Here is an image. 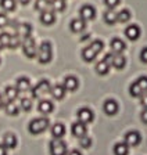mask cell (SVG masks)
<instances>
[{"instance_id": "1", "label": "cell", "mask_w": 147, "mask_h": 155, "mask_svg": "<svg viewBox=\"0 0 147 155\" xmlns=\"http://www.w3.org/2000/svg\"><path fill=\"white\" fill-rule=\"evenodd\" d=\"M53 55V50H52V45L50 42H42V45L38 47V51H36V58L40 64H47L50 62Z\"/></svg>"}, {"instance_id": "2", "label": "cell", "mask_w": 147, "mask_h": 155, "mask_svg": "<svg viewBox=\"0 0 147 155\" xmlns=\"http://www.w3.org/2000/svg\"><path fill=\"white\" fill-rule=\"evenodd\" d=\"M49 119L47 118H36L32 122L28 125V130L32 134H39V133L45 132L47 127H49Z\"/></svg>"}, {"instance_id": "3", "label": "cell", "mask_w": 147, "mask_h": 155, "mask_svg": "<svg viewBox=\"0 0 147 155\" xmlns=\"http://www.w3.org/2000/svg\"><path fill=\"white\" fill-rule=\"evenodd\" d=\"M21 45H22V51H24V54H25L26 57H28V58H33V57H36L38 46H36L35 39H33L32 36H29V38L24 39Z\"/></svg>"}, {"instance_id": "4", "label": "cell", "mask_w": 147, "mask_h": 155, "mask_svg": "<svg viewBox=\"0 0 147 155\" xmlns=\"http://www.w3.org/2000/svg\"><path fill=\"white\" fill-rule=\"evenodd\" d=\"M50 89H52V87H50V82L43 79V81H40L39 83L32 89V96L35 97V98H40L42 96L50 93Z\"/></svg>"}, {"instance_id": "5", "label": "cell", "mask_w": 147, "mask_h": 155, "mask_svg": "<svg viewBox=\"0 0 147 155\" xmlns=\"http://www.w3.org/2000/svg\"><path fill=\"white\" fill-rule=\"evenodd\" d=\"M50 154L52 155H65L67 144L61 139H54L50 143Z\"/></svg>"}, {"instance_id": "6", "label": "cell", "mask_w": 147, "mask_h": 155, "mask_svg": "<svg viewBox=\"0 0 147 155\" xmlns=\"http://www.w3.org/2000/svg\"><path fill=\"white\" fill-rule=\"evenodd\" d=\"M79 15H81V18L83 21H90V19H93L96 17V10L93 6L86 4V6H83L79 10Z\"/></svg>"}, {"instance_id": "7", "label": "cell", "mask_w": 147, "mask_h": 155, "mask_svg": "<svg viewBox=\"0 0 147 155\" xmlns=\"http://www.w3.org/2000/svg\"><path fill=\"white\" fill-rule=\"evenodd\" d=\"M15 31H17V35L21 38V40H24V39L31 36V33H32V26H31L28 22L18 24V25L15 26Z\"/></svg>"}, {"instance_id": "8", "label": "cell", "mask_w": 147, "mask_h": 155, "mask_svg": "<svg viewBox=\"0 0 147 155\" xmlns=\"http://www.w3.org/2000/svg\"><path fill=\"white\" fill-rule=\"evenodd\" d=\"M78 119L79 122L82 123H90L92 120L95 119V115H93V112H92V110H89V108H81V110L78 111Z\"/></svg>"}, {"instance_id": "9", "label": "cell", "mask_w": 147, "mask_h": 155, "mask_svg": "<svg viewBox=\"0 0 147 155\" xmlns=\"http://www.w3.org/2000/svg\"><path fill=\"white\" fill-rule=\"evenodd\" d=\"M140 140H142L140 133L135 132V130H132V132L125 134V143H126L129 147H136V145L140 143Z\"/></svg>"}, {"instance_id": "10", "label": "cell", "mask_w": 147, "mask_h": 155, "mask_svg": "<svg viewBox=\"0 0 147 155\" xmlns=\"http://www.w3.org/2000/svg\"><path fill=\"white\" fill-rule=\"evenodd\" d=\"M71 132H72V134L75 136V137L81 139V137L86 136V125L85 123H82V122L74 123V125L71 126Z\"/></svg>"}, {"instance_id": "11", "label": "cell", "mask_w": 147, "mask_h": 155, "mask_svg": "<svg viewBox=\"0 0 147 155\" xmlns=\"http://www.w3.org/2000/svg\"><path fill=\"white\" fill-rule=\"evenodd\" d=\"M125 35L129 40H137L140 38V28L137 25H129L125 29Z\"/></svg>"}, {"instance_id": "12", "label": "cell", "mask_w": 147, "mask_h": 155, "mask_svg": "<svg viewBox=\"0 0 147 155\" xmlns=\"http://www.w3.org/2000/svg\"><path fill=\"white\" fill-rule=\"evenodd\" d=\"M56 21V14L50 11V10H46V11H42L40 13V22L43 25H52Z\"/></svg>"}, {"instance_id": "13", "label": "cell", "mask_w": 147, "mask_h": 155, "mask_svg": "<svg viewBox=\"0 0 147 155\" xmlns=\"http://www.w3.org/2000/svg\"><path fill=\"white\" fill-rule=\"evenodd\" d=\"M62 86H64V89L68 90V91H75L76 89H78V86H79V82H78V79H76L75 76H67L65 79H64Z\"/></svg>"}, {"instance_id": "14", "label": "cell", "mask_w": 147, "mask_h": 155, "mask_svg": "<svg viewBox=\"0 0 147 155\" xmlns=\"http://www.w3.org/2000/svg\"><path fill=\"white\" fill-rule=\"evenodd\" d=\"M69 28H71V31L74 33H79V32H82V31L86 28V21H83L82 18L72 19L71 24H69Z\"/></svg>"}, {"instance_id": "15", "label": "cell", "mask_w": 147, "mask_h": 155, "mask_svg": "<svg viewBox=\"0 0 147 155\" xmlns=\"http://www.w3.org/2000/svg\"><path fill=\"white\" fill-rule=\"evenodd\" d=\"M110 46H111V50L112 53H115V54H121L122 51L125 50V43L122 42L121 39H118V38H114L111 40V43H110Z\"/></svg>"}, {"instance_id": "16", "label": "cell", "mask_w": 147, "mask_h": 155, "mask_svg": "<svg viewBox=\"0 0 147 155\" xmlns=\"http://www.w3.org/2000/svg\"><path fill=\"white\" fill-rule=\"evenodd\" d=\"M96 57H97V53H96L90 46H88V47H85L82 50V58H83V61L92 62L96 60Z\"/></svg>"}, {"instance_id": "17", "label": "cell", "mask_w": 147, "mask_h": 155, "mask_svg": "<svg viewBox=\"0 0 147 155\" xmlns=\"http://www.w3.org/2000/svg\"><path fill=\"white\" fill-rule=\"evenodd\" d=\"M65 91L67 90L64 89L62 84H56V86H53L52 89H50V93H52L53 98H56V100H61V98H64Z\"/></svg>"}, {"instance_id": "18", "label": "cell", "mask_w": 147, "mask_h": 155, "mask_svg": "<svg viewBox=\"0 0 147 155\" xmlns=\"http://www.w3.org/2000/svg\"><path fill=\"white\" fill-rule=\"evenodd\" d=\"M104 112L107 114V115H115L118 111V104L115 100H107L104 103Z\"/></svg>"}, {"instance_id": "19", "label": "cell", "mask_w": 147, "mask_h": 155, "mask_svg": "<svg viewBox=\"0 0 147 155\" xmlns=\"http://www.w3.org/2000/svg\"><path fill=\"white\" fill-rule=\"evenodd\" d=\"M38 110H39V112L43 114V115H47V114H50L53 111L52 101H49V100H40L39 105H38Z\"/></svg>"}, {"instance_id": "20", "label": "cell", "mask_w": 147, "mask_h": 155, "mask_svg": "<svg viewBox=\"0 0 147 155\" xmlns=\"http://www.w3.org/2000/svg\"><path fill=\"white\" fill-rule=\"evenodd\" d=\"M65 134V127L61 123H54L52 126V136L54 139H61L62 136Z\"/></svg>"}, {"instance_id": "21", "label": "cell", "mask_w": 147, "mask_h": 155, "mask_svg": "<svg viewBox=\"0 0 147 155\" xmlns=\"http://www.w3.org/2000/svg\"><path fill=\"white\" fill-rule=\"evenodd\" d=\"M3 145L6 148H10V150L15 148L17 147V137L14 134H11V133H7L3 139Z\"/></svg>"}, {"instance_id": "22", "label": "cell", "mask_w": 147, "mask_h": 155, "mask_svg": "<svg viewBox=\"0 0 147 155\" xmlns=\"http://www.w3.org/2000/svg\"><path fill=\"white\" fill-rule=\"evenodd\" d=\"M125 64H126V60H125V57L122 54H114L112 55L111 65L114 68H117V69H122V68L125 67Z\"/></svg>"}, {"instance_id": "23", "label": "cell", "mask_w": 147, "mask_h": 155, "mask_svg": "<svg viewBox=\"0 0 147 155\" xmlns=\"http://www.w3.org/2000/svg\"><path fill=\"white\" fill-rule=\"evenodd\" d=\"M17 89H18V91H28L31 87V82L28 78H20L18 81H17Z\"/></svg>"}, {"instance_id": "24", "label": "cell", "mask_w": 147, "mask_h": 155, "mask_svg": "<svg viewBox=\"0 0 147 155\" xmlns=\"http://www.w3.org/2000/svg\"><path fill=\"white\" fill-rule=\"evenodd\" d=\"M4 105V111H6L7 115H13L15 116L17 114H18V107L14 104V101H10V100H7V103L3 104Z\"/></svg>"}, {"instance_id": "25", "label": "cell", "mask_w": 147, "mask_h": 155, "mask_svg": "<svg viewBox=\"0 0 147 155\" xmlns=\"http://www.w3.org/2000/svg\"><path fill=\"white\" fill-rule=\"evenodd\" d=\"M18 89L17 87H13V86H7L6 87V90H4V96H6L7 100H10V101H14L18 97Z\"/></svg>"}, {"instance_id": "26", "label": "cell", "mask_w": 147, "mask_h": 155, "mask_svg": "<svg viewBox=\"0 0 147 155\" xmlns=\"http://www.w3.org/2000/svg\"><path fill=\"white\" fill-rule=\"evenodd\" d=\"M129 152V145L126 143H118L114 147V154L115 155H128Z\"/></svg>"}, {"instance_id": "27", "label": "cell", "mask_w": 147, "mask_h": 155, "mask_svg": "<svg viewBox=\"0 0 147 155\" xmlns=\"http://www.w3.org/2000/svg\"><path fill=\"white\" fill-rule=\"evenodd\" d=\"M110 67H111V65L103 60V61L96 64V72H97L99 75H107L108 71H110Z\"/></svg>"}, {"instance_id": "28", "label": "cell", "mask_w": 147, "mask_h": 155, "mask_svg": "<svg viewBox=\"0 0 147 155\" xmlns=\"http://www.w3.org/2000/svg\"><path fill=\"white\" fill-rule=\"evenodd\" d=\"M129 19H131V11H129V10L124 8V10H121L119 13H117V21L118 22L125 24V22H128Z\"/></svg>"}, {"instance_id": "29", "label": "cell", "mask_w": 147, "mask_h": 155, "mask_svg": "<svg viewBox=\"0 0 147 155\" xmlns=\"http://www.w3.org/2000/svg\"><path fill=\"white\" fill-rule=\"evenodd\" d=\"M50 7H53V10H54V11L61 13V11H64V10H65L67 3H65V0H52V2H50Z\"/></svg>"}, {"instance_id": "30", "label": "cell", "mask_w": 147, "mask_h": 155, "mask_svg": "<svg viewBox=\"0 0 147 155\" xmlns=\"http://www.w3.org/2000/svg\"><path fill=\"white\" fill-rule=\"evenodd\" d=\"M104 21L107 24H110V25H114L115 22H118L117 21V13H115L114 10H108V11H105L104 13Z\"/></svg>"}, {"instance_id": "31", "label": "cell", "mask_w": 147, "mask_h": 155, "mask_svg": "<svg viewBox=\"0 0 147 155\" xmlns=\"http://www.w3.org/2000/svg\"><path fill=\"white\" fill-rule=\"evenodd\" d=\"M50 7V0H36L35 2V8L38 11H46V10H49Z\"/></svg>"}, {"instance_id": "32", "label": "cell", "mask_w": 147, "mask_h": 155, "mask_svg": "<svg viewBox=\"0 0 147 155\" xmlns=\"http://www.w3.org/2000/svg\"><path fill=\"white\" fill-rule=\"evenodd\" d=\"M129 93H131L132 97H142L144 94L143 90L139 87V84H137L136 82H133V83L131 84V87H129Z\"/></svg>"}, {"instance_id": "33", "label": "cell", "mask_w": 147, "mask_h": 155, "mask_svg": "<svg viewBox=\"0 0 147 155\" xmlns=\"http://www.w3.org/2000/svg\"><path fill=\"white\" fill-rule=\"evenodd\" d=\"M0 6L6 11H13L15 8V0H0Z\"/></svg>"}, {"instance_id": "34", "label": "cell", "mask_w": 147, "mask_h": 155, "mask_svg": "<svg viewBox=\"0 0 147 155\" xmlns=\"http://www.w3.org/2000/svg\"><path fill=\"white\" fill-rule=\"evenodd\" d=\"M21 43H22V40H21V38L18 35H11V39H10V45H8V48H17L18 46H21Z\"/></svg>"}, {"instance_id": "35", "label": "cell", "mask_w": 147, "mask_h": 155, "mask_svg": "<svg viewBox=\"0 0 147 155\" xmlns=\"http://www.w3.org/2000/svg\"><path fill=\"white\" fill-rule=\"evenodd\" d=\"M89 46H90V47L93 48V50H95V51L99 54V53L103 50V47H104V43H103L102 40H93V42H92Z\"/></svg>"}, {"instance_id": "36", "label": "cell", "mask_w": 147, "mask_h": 155, "mask_svg": "<svg viewBox=\"0 0 147 155\" xmlns=\"http://www.w3.org/2000/svg\"><path fill=\"white\" fill-rule=\"evenodd\" d=\"M136 83L139 84V87L143 90V93H147V76L139 78V79L136 81Z\"/></svg>"}, {"instance_id": "37", "label": "cell", "mask_w": 147, "mask_h": 155, "mask_svg": "<svg viewBox=\"0 0 147 155\" xmlns=\"http://www.w3.org/2000/svg\"><path fill=\"white\" fill-rule=\"evenodd\" d=\"M10 39H11V35L7 32H3L2 35H0V40H2V43H3L4 47H8V45H10Z\"/></svg>"}, {"instance_id": "38", "label": "cell", "mask_w": 147, "mask_h": 155, "mask_svg": "<svg viewBox=\"0 0 147 155\" xmlns=\"http://www.w3.org/2000/svg\"><path fill=\"white\" fill-rule=\"evenodd\" d=\"M79 144H81L83 148H89L90 144H92L90 137H89V136H83V137H81V139H79Z\"/></svg>"}, {"instance_id": "39", "label": "cell", "mask_w": 147, "mask_h": 155, "mask_svg": "<svg viewBox=\"0 0 147 155\" xmlns=\"http://www.w3.org/2000/svg\"><path fill=\"white\" fill-rule=\"evenodd\" d=\"M21 108H22L24 111H31V108H32V101H31L29 98H22V100H21Z\"/></svg>"}, {"instance_id": "40", "label": "cell", "mask_w": 147, "mask_h": 155, "mask_svg": "<svg viewBox=\"0 0 147 155\" xmlns=\"http://www.w3.org/2000/svg\"><path fill=\"white\" fill-rule=\"evenodd\" d=\"M119 2H121V0H104V4H105V6H107L110 10H114L115 7L119 4Z\"/></svg>"}, {"instance_id": "41", "label": "cell", "mask_w": 147, "mask_h": 155, "mask_svg": "<svg viewBox=\"0 0 147 155\" xmlns=\"http://www.w3.org/2000/svg\"><path fill=\"white\" fill-rule=\"evenodd\" d=\"M7 25H8V18H7V15L3 13H0V29L6 28Z\"/></svg>"}, {"instance_id": "42", "label": "cell", "mask_w": 147, "mask_h": 155, "mask_svg": "<svg viewBox=\"0 0 147 155\" xmlns=\"http://www.w3.org/2000/svg\"><path fill=\"white\" fill-rule=\"evenodd\" d=\"M140 60L144 62V64H147V47H144L143 50H142V53H140Z\"/></svg>"}, {"instance_id": "43", "label": "cell", "mask_w": 147, "mask_h": 155, "mask_svg": "<svg viewBox=\"0 0 147 155\" xmlns=\"http://www.w3.org/2000/svg\"><path fill=\"white\" fill-rule=\"evenodd\" d=\"M140 104L144 107V108H147V93H144L143 96H142V100H140Z\"/></svg>"}, {"instance_id": "44", "label": "cell", "mask_w": 147, "mask_h": 155, "mask_svg": "<svg viewBox=\"0 0 147 155\" xmlns=\"http://www.w3.org/2000/svg\"><path fill=\"white\" fill-rule=\"evenodd\" d=\"M112 55H114V54L108 53V54H105V57H104V61H105V62H108L110 65H111V62H112Z\"/></svg>"}, {"instance_id": "45", "label": "cell", "mask_w": 147, "mask_h": 155, "mask_svg": "<svg viewBox=\"0 0 147 155\" xmlns=\"http://www.w3.org/2000/svg\"><path fill=\"white\" fill-rule=\"evenodd\" d=\"M140 118H142V120H143L144 123H147V108H144V111L142 112V116H140Z\"/></svg>"}, {"instance_id": "46", "label": "cell", "mask_w": 147, "mask_h": 155, "mask_svg": "<svg viewBox=\"0 0 147 155\" xmlns=\"http://www.w3.org/2000/svg\"><path fill=\"white\" fill-rule=\"evenodd\" d=\"M0 155H7V148L3 144L0 145Z\"/></svg>"}, {"instance_id": "47", "label": "cell", "mask_w": 147, "mask_h": 155, "mask_svg": "<svg viewBox=\"0 0 147 155\" xmlns=\"http://www.w3.org/2000/svg\"><path fill=\"white\" fill-rule=\"evenodd\" d=\"M68 155H82V154L78 151V150H72V151H69Z\"/></svg>"}, {"instance_id": "48", "label": "cell", "mask_w": 147, "mask_h": 155, "mask_svg": "<svg viewBox=\"0 0 147 155\" xmlns=\"http://www.w3.org/2000/svg\"><path fill=\"white\" fill-rule=\"evenodd\" d=\"M18 2H20L21 4H24V6H25V4H28L31 2V0H18Z\"/></svg>"}, {"instance_id": "49", "label": "cell", "mask_w": 147, "mask_h": 155, "mask_svg": "<svg viewBox=\"0 0 147 155\" xmlns=\"http://www.w3.org/2000/svg\"><path fill=\"white\" fill-rule=\"evenodd\" d=\"M3 104H4V101H3V97L0 96V108H2V107H3Z\"/></svg>"}, {"instance_id": "50", "label": "cell", "mask_w": 147, "mask_h": 155, "mask_svg": "<svg viewBox=\"0 0 147 155\" xmlns=\"http://www.w3.org/2000/svg\"><path fill=\"white\" fill-rule=\"evenodd\" d=\"M3 47H4V46H3V43H2V40H0V50H2Z\"/></svg>"}]
</instances>
